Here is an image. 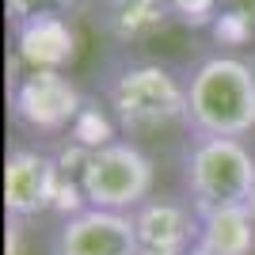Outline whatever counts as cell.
Masks as SVG:
<instances>
[{
    "label": "cell",
    "instance_id": "obj_9",
    "mask_svg": "<svg viewBox=\"0 0 255 255\" xmlns=\"http://www.w3.org/2000/svg\"><path fill=\"white\" fill-rule=\"evenodd\" d=\"M11 38H15V57L27 69H57L76 57V34L65 19V11H42L23 23H11Z\"/></svg>",
    "mask_w": 255,
    "mask_h": 255
},
{
    "label": "cell",
    "instance_id": "obj_8",
    "mask_svg": "<svg viewBox=\"0 0 255 255\" xmlns=\"http://www.w3.org/2000/svg\"><path fill=\"white\" fill-rule=\"evenodd\" d=\"M129 217L145 252H187L202 233V217L194 213V206H183L175 198H145Z\"/></svg>",
    "mask_w": 255,
    "mask_h": 255
},
{
    "label": "cell",
    "instance_id": "obj_14",
    "mask_svg": "<svg viewBox=\"0 0 255 255\" xmlns=\"http://www.w3.org/2000/svg\"><path fill=\"white\" fill-rule=\"evenodd\" d=\"M171 11H175V19L187 23V27H206L210 31L213 19L221 15V4L225 0H168Z\"/></svg>",
    "mask_w": 255,
    "mask_h": 255
},
{
    "label": "cell",
    "instance_id": "obj_22",
    "mask_svg": "<svg viewBox=\"0 0 255 255\" xmlns=\"http://www.w3.org/2000/svg\"><path fill=\"white\" fill-rule=\"evenodd\" d=\"M225 4H233V8H236V4H244V0H225Z\"/></svg>",
    "mask_w": 255,
    "mask_h": 255
},
{
    "label": "cell",
    "instance_id": "obj_20",
    "mask_svg": "<svg viewBox=\"0 0 255 255\" xmlns=\"http://www.w3.org/2000/svg\"><path fill=\"white\" fill-rule=\"evenodd\" d=\"M141 255H183V252H145V248H141Z\"/></svg>",
    "mask_w": 255,
    "mask_h": 255
},
{
    "label": "cell",
    "instance_id": "obj_17",
    "mask_svg": "<svg viewBox=\"0 0 255 255\" xmlns=\"http://www.w3.org/2000/svg\"><path fill=\"white\" fill-rule=\"evenodd\" d=\"M61 4V11H88V8H96L99 0H57Z\"/></svg>",
    "mask_w": 255,
    "mask_h": 255
},
{
    "label": "cell",
    "instance_id": "obj_3",
    "mask_svg": "<svg viewBox=\"0 0 255 255\" xmlns=\"http://www.w3.org/2000/svg\"><path fill=\"white\" fill-rule=\"evenodd\" d=\"M183 179L198 217L225 206H244L255 187V152L244 137H194L183 156Z\"/></svg>",
    "mask_w": 255,
    "mask_h": 255
},
{
    "label": "cell",
    "instance_id": "obj_12",
    "mask_svg": "<svg viewBox=\"0 0 255 255\" xmlns=\"http://www.w3.org/2000/svg\"><path fill=\"white\" fill-rule=\"evenodd\" d=\"M118 133V122L111 111H103L99 103H92V99H84V111L76 115L73 129H69V141H76V145H84V149H103V145H111Z\"/></svg>",
    "mask_w": 255,
    "mask_h": 255
},
{
    "label": "cell",
    "instance_id": "obj_7",
    "mask_svg": "<svg viewBox=\"0 0 255 255\" xmlns=\"http://www.w3.org/2000/svg\"><path fill=\"white\" fill-rule=\"evenodd\" d=\"M61 168L50 152L38 149H11L4 160V210L8 217H38L53 210Z\"/></svg>",
    "mask_w": 255,
    "mask_h": 255
},
{
    "label": "cell",
    "instance_id": "obj_4",
    "mask_svg": "<svg viewBox=\"0 0 255 255\" xmlns=\"http://www.w3.org/2000/svg\"><path fill=\"white\" fill-rule=\"evenodd\" d=\"M152 183H156L152 160L133 141H111L96 149L80 171L88 206L115 213H133L145 198H152Z\"/></svg>",
    "mask_w": 255,
    "mask_h": 255
},
{
    "label": "cell",
    "instance_id": "obj_1",
    "mask_svg": "<svg viewBox=\"0 0 255 255\" xmlns=\"http://www.w3.org/2000/svg\"><path fill=\"white\" fill-rule=\"evenodd\" d=\"M187 126L198 137H248L255 129V73L248 57L210 53L187 76Z\"/></svg>",
    "mask_w": 255,
    "mask_h": 255
},
{
    "label": "cell",
    "instance_id": "obj_10",
    "mask_svg": "<svg viewBox=\"0 0 255 255\" xmlns=\"http://www.w3.org/2000/svg\"><path fill=\"white\" fill-rule=\"evenodd\" d=\"M175 19L168 0H99L96 4V23L103 27L107 38L122 46L149 42Z\"/></svg>",
    "mask_w": 255,
    "mask_h": 255
},
{
    "label": "cell",
    "instance_id": "obj_6",
    "mask_svg": "<svg viewBox=\"0 0 255 255\" xmlns=\"http://www.w3.org/2000/svg\"><path fill=\"white\" fill-rule=\"evenodd\" d=\"M50 255H141L133 217L96 206L61 217L50 240Z\"/></svg>",
    "mask_w": 255,
    "mask_h": 255
},
{
    "label": "cell",
    "instance_id": "obj_11",
    "mask_svg": "<svg viewBox=\"0 0 255 255\" xmlns=\"http://www.w3.org/2000/svg\"><path fill=\"white\" fill-rule=\"evenodd\" d=\"M198 244L210 255H252L255 252V217L248 206H225L202 213Z\"/></svg>",
    "mask_w": 255,
    "mask_h": 255
},
{
    "label": "cell",
    "instance_id": "obj_2",
    "mask_svg": "<svg viewBox=\"0 0 255 255\" xmlns=\"http://www.w3.org/2000/svg\"><path fill=\"white\" fill-rule=\"evenodd\" d=\"M103 96L107 111L126 133H152L187 122V80L160 61H129L115 69Z\"/></svg>",
    "mask_w": 255,
    "mask_h": 255
},
{
    "label": "cell",
    "instance_id": "obj_23",
    "mask_svg": "<svg viewBox=\"0 0 255 255\" xmlns=\"http://www.w3.org/2000/svg\"><path fill=\"white\" fill-rule=\"evenodd\" d=\"M252 15H255V0H252Z\"/></svg>",
    "mask_w": 255,
    "mask_h": 255
},
{
    "label": "cell",
    "instance_id": "obj_19",
    "mask_svg": "<svg viewBox=\"0 0 255 255\" xmlns=\"http://www.w3.org/2000/svg\"><path fill=\"white\" fill-rule=\"evenodd\" d=\"M244 206H248V213L255 217V187H252V194H248V202H244Z\"/></svg>",
    "mask_w": 255,
    "mask_h": 255
},
{
    "label": "cell",
    "instance_id": "obj_21",
    "mask_svg": "<svg viewBox=\"0 0 255 255\" xmlns=\"http://www.w3.org/2000/svg\"><path fill=\"white\" fill-rule=\"evenodd\" d=\"M248 65H252V73H255V50H252V57H248Z\"/></svg>",
    "mask_w": 255,
    "mask_h": 255
},
{
    "label": "cell",
    "instance_id": "obj_16",
    "mask_svg": "<svg viewBox=\"0 0 255 255\" xmlns=\"http://www.w3.org/2000/svg\"><path fill=\"white\" fill-rule=\"evenodd\" d=\"M23 217H8V255H23Z\"/></svg>",
    "mask_w": 255,
    "mask_h": 255
},
{
    "label": "cell",
    "instance_id": "obj_13",
    "mask_svg": "<svg viewBox=\"0 0 255 255\" xmlns=\"http://www.w3.org/2000/svg\"><path fill=\"white\" fill-rule=\"evenodd\" d=\"M210 34H213V42L217 46H225V50H240V46H252V38H255V15H252V8H225L217 19H213V27H210Z\"/></svg>",
    "mask_w": 255,
    "mask_h": 255
},
{
    "label": "cell",
    "instance_id": "obj_18",
    "mask_svg": "<svg viewBox=\"0 0 255 255\" xmlns=\"http://www.w3.org/2000/svg\"><path fill=\"white\" fill-rule=\"evenodd\" d=\"M183 255H210V252H206L202 244H191V248H187V252H183Z\"/></svg>",
    "mask_w": 255,
    "mask_h": 255
},
{
    "label": "cell",
    "instance_id": "obj_15",
    "mask_svg": "<svg viewBox=\"0 0 255 255\" xmlns=\"http://www.w3.org/2000/svg\"><path fill=\"white\" fill-rule=\"evenodd\" d=\"M61 4L57 0H8V19L11 23H23L31 15H42V11H57Z\"/></svg>",
    "mask_w": 255,
    "mask_h": 255
},
{
    "label": "cell",
    "instance_id": "obj_5",
    "mask_svg": "<svg viewBox=\"0 0 255 255\" xmlns=\"http://www.w3.org/2000/svg\"><path fill=\"white\" fill-rule=\"evenodd\" d=\"M84 111L80 88L57 69H27V76L11 80V118L31 133L61 137Z\"/></svg>",
    "mask_w": 255,
    "mask_h": 255
}]
</instances>
